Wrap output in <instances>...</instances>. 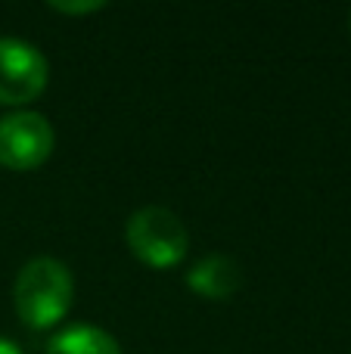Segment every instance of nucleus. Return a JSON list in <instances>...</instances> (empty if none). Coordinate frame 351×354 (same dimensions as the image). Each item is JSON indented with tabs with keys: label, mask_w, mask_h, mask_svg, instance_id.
I'll return each mask as SVG.
<instances>
[{
	"label": "nucleus",
	"mask_w": 351,
	"mask_h": 354,
	"mask_svg": "<svg viewBox=\"0 0 351 354\" xmlns=\"http://www.w3.org/2000/svg\"><path fill=\"white\" fill-rule=\"evenodd\" d=\"M75 299V280L72 270L59 261V258H31L22 264L12 286V301H16V314L25 326L31 330H53L56 324L66 320L72 311Z\"/></svg>",
	"instance_id": "f257e3e1"
},
{
	"label": "nucleus",
	"mask_w": 351,
	"mask_h": 354,
	"mask_svg": "<svg viewBox=\"0 0 351 354\" xmlns=\"http://www.w3.org/2000/svg\"><path fill=\"white\" fill-rule=\"evenodd\" d=\"M124 243L134 252L137 261L155 270H168L180 264L187 249H190L184 221L162 205L137 208L124 224Z\"/></svg>",
	"instance_id": "f03ea898"
},
{
	"label": "nucleus",
	"mask_w": 351,
	"mask_h": 354,
	"mask_svg": "<svg viewBox=\"0 0 351 354\" xmlns=\"http://www.w3.org/2000/svg\"><path fill=\"white\" fill-rule=\"evenodd\" d=\"M56 134L47 115L19 109L0 118V165L10 171H35L53 156Z\"/></svg>",
	"instance_id": "7ed1b4c3"
},
{
	"label": "nucleus",
	"mask_w": 351,
	"mask_h": 354,
	"mask_svg": "<svg viewBox=\"0 0 351 354\" xmlns=\"http://www.w3.org/2000/svg\"><path fill=\"white\" fill-rule=\"evenodd\" d=\"M50 81L47 56L28 41L0 37V106H25Z\"/></svg>",
	"instance_id": "20e7f679"
},
{
	"label": "nucleus",
	"mask_w": 351,
	"mask_h": 354,
	"mask_svg": "<svg viewBox=\"0 0 351 354\" xmlns=\"http://www.w3.org/2000/svg\"><path fill=\"white\" fill-rule=\"evenodd\" d=\"M187 286L209 301H227L243 286V268L230 255H205L187 274Z\"/></svg>",
	"instance_id": "39448f33"
},
{
	"label": "nucleus",
	"mask_w": 351,
	"mask_h": 354,
	"mask_svg": "<svg viewBox=\"0 0 351 354\" xmlns=\"http://www.w3.org/2000/svg\"><path fill=\"white\" fill-rule=\"evenodd\" d=\"M47 354H122V348L106 330L78 324L56 333L47 342Z\"/></svg>",
	"instance_id": "423d86ee"
},
{
	"label": "nucleus",
	"mask_w": 351,
	"mask_h": 354,
	"mask_svg": "<svg viewBox=\"0 0 351 354\" xmlns=\"http://www.w3.org/2000/svg\"><path fill=\"white\" fill-rule=\"evenodd\" d=\"M106 3H50V10L56 12H68V16H81V12H97Z\"/></svg>",
	"instance_id": "0eeeda50"
},
{
	"label": "nucleus",
	"mask_w": 351,
	"mask_h": 354,
	"mask_svg": "<svg viewBox=\"0 0 351 354\" xmlns=\"http://www.w3.org/2000/svg\"><path fill=\"white\" fill-rule=\"evenodd\" d=\"M0 354H22V348H19L12 339H3V336H0Z\"/></svg>",
	"instance_id": "6e6552de"
},
{
	"label": "nucleus",
	"mask_w": 351,
	"mask_h": 354,
	"mask_svg": "<svg viewBox=\"0 0 351 354\" xmlns=\"http://www.w3.org/2000/svg\"><path fill=\"white\" fill-rule=\"evenodd\" d=\"M348 25H351V19H348Z\"/></svg>",
	"instance_id": "1a4fd4ad"
}]
</instances>
